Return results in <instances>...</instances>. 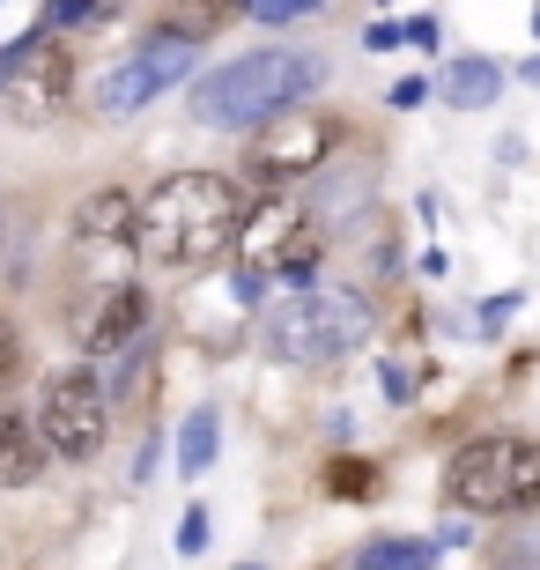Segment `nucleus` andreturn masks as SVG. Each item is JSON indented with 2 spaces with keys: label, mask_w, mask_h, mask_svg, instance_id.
Masks as SVG:
<instances>
[{
  "label": "nucleus",
  "mask_w": 540,
  "mask_h": 570,
  "mask_svg": "<svg viewBox=\"0 0 540 570\" xmlns=\"http://www.w3.org/2000/svg\"><path fill=\"white\" fill-rule=\"evenodd\" d=\"M237 230H245V193L223 170H178L134 215V245L156 267H200V259L229 253Z\"/></svg>",
  "instance_id": "obj_1"
},
{
  "label": "nucleus",
  "mask_w": 540,
  "mask_h": 570,
  "mask_svg": "<svg viewBox=\"0 0 540 570\" xmlns=\"http://www.w3.org/2000/svg\"><path fill=\"white\" fill-rule=\"evenodd\" d=\"M318 75H326L318 52H282V45L274 52H245V60H229L193 82V119L200 127H267L296 97H312Z\"/></svg>",
  "instance_id": "obj_2"
},
{
  "label": "nucleus",
  "mask_w": 540,
  "mask_h": 570,
  "mask_svg": "<svg viewBox=\"0 0 540 570\" xmlns=\"http://www.w3.org/2000/svg\"><path fill=\"white\" fill-rule=\"evenodd\" d=\"M363 334H371V304H363L355 289H296L259 318L267 356L274 363H304V371L363 348Z\"/></svg>",
  "instance_id": "obj_3"
},
{
  "label": "nucleus",
  "mask_w": 540,
  "mask_h": 570,
  "mask_svg": "<svg viewBox=\"0 0 540 570\" xmlns=\"http://www.w3.org/2000/svg\"><path fill=\"white\" fill-rule=\"evenodd\" d=\"M444 489H452L459 511H533L540 504V438H474L459 444L452 466H444Z\"/></svg>",
  "instance_id": "obj_4"
},
{
  "label": "nucleus",
  "mask_w": 540,
  "mask_h": 570,
  "mask_svg": "<svg viewBox=\"0 0 540 570\" xmlns=\"http://www.w3.org/2000/svg\"><path fill=\"white\" fill-rule=\"evenodd\" d=\"M193 60H200V45L178 38V30H156V38H141L134 52H126L119 67L105 75V89H97V111L105 119H134L141 105H156L170 82H186Z\"/></svg>",
  "instance_id": "obj_5"
},
{
  "label": "nucleus",
  "mask_w": 540,
  "mask_h": 570,
  "mask_svg": "<svg viewBox=\"0 0 540 570\" xmlns=\"http://www.w3.org/2000/svg\"><path fill=\"white\" fill-rule=\"evenodd\" d=\"M105 415H111L105 379H97V371H60L38 401V430H45V444H52V460H89V452L105 444Z\"/></svg>",
  "instance_id": "obj_6"
},
{
  "label": "nucleus",
  "mask_w": 540,
  "mask_h": 570,
  "mask_svg": "<svg viewBox=\"0 0 540 570\" xmlns=\"http://www.w3.org/2000/svg\"><path fill=\"white\" fill-rule=\"evenodd\" d=\"M67 75H75L67 52L38 30V38H22V45L0 52V105H16L22 119H38V111H52L67 97Z\"/></svg>",
  "instance_id": "obj_7"
},
{
  "label": "nucleus",
  "mask_w": 540,
  "mask_h": 570,
  "mask_svg": "<svg viewBox=\"0 0 540 570\" xmlns=\"http://www.w3.org/2000/svg\"><path fill=\"white\" fill-rule=\"evenodd\" d=\"M141 326H148V296L134 289V282H119V289H105V296H89L82 312H75V341H82V356H119Z\"/></svg>",
  "instance_id": "obj_8"
},
{
  "label": "nucleus",
  "mask_w": 540,
  "mask_h": 570,
  "mask_svg": "<svg viewBox=\"0 0 540 570\" xmlns=\"http://www.w3.org/2000/svg\"><path fill=\"white\" fill-rule=\"evenodd\" d=\"M333 156V127L326 119H274V134L259 141V170L267 178H296V170H312Z\"/></svg>",
  "instance_id": "obj_9"
},
{
  "label": "nucleus",
  "mask_w": 540,
  "mask_h": 570,
  "mask_svg": "<svg viewBox=\"0 0 540 570\" xmlns=\"http://www.w3.org/2000/svg\"><path fill=\"white\" fill-rule=\"evenodd\" d=\"M296 230H304L296 200H267V208H252V215H245V230H237V245H245V267H259V275H267L274 259L296 245Z\"/></svg>",
  "instance_id": "obj_10"
},
{
  "label": "nucleus",
  "mask_w": 540,
  "mask_h": 570,
  "mask_svg": "<svg viewBox=\"0 0 540 570\" xmlns=\"http://www.w3.org/2000/svg\"><path fill=\"white\" fill-rule=\"evenodd\" d=\"M52 460V444H45L38 423H22V415H0V489H30Z\"/></svg>",
  "instance_id": "obj_11"
},
{
  "label": "nucleus",
  "mask_w": 540,
  "mask_h": 570,
  "mask_svg": "<svg viewBox=\"0 0 540 570\" xmlns=\"http://www.w3.org/2000/svg\"><path fill=\"white\" fill-rule=\"evenodd\" d=\"M436 97L459 111H489L503 97V67L497 60H452L444 75H436Z\"/></svg>",
  "instance_id": "obj_12"
},
{
  "label": "nucleus",
  "mask_w": 540,
  "mask_h": 570,
  "mask_svg": "<svg viewBox=\"0 0 540 570\" xmlns=\"http://www.w3.org/2000/svg\"><path fill=\"white\" fill-rule=\"evenodd\" d=\"M134 215H141V200H134V193H119V186H105V193H89V200H82L75 237H82V245H97V237H105V245H119V237L134 230Z\"/></svg>",
  "instance_id": "obj_13"
},
{
  "label": "nucleus",
  "mask_w": 540,
  "mask_h": 570,
  "mask_svg": "<svg viewBox=\"0 0 540 570\" xmlns=\"http://www.w3.org/2000/svg\"><path fill=\"white\" fill-rule=\"evenodd\" d=\"M208 466H215V407H193L186 423H178V474L200 482Z\"/></svg>",
  "instance_id": "obj_14"
},
{
  "label": "nucleus",
  "mask_w": 540,
  "mask_h": 570,
  "mask_svg": "<svg viewBox=\"0 0 540 570\" xmlns=\"http://www.w3.org/2000/svg\"><path fill=\"white\" fill-rule=\"evenodd\" d=\"M245 16V0H170V30L178 38H208V30H223V22H237Z\"/></svg>",
  "instance_id": "obj_15"
},
{
  "label": "nucleus",
  "mask_w": 540,
  "mask_h": 570,
  "mask_svg": "<svg viewBox=\"0 0 540 570\" xmlns=\"http://www.w3.org/2000/svg\"><path fill=\"white\" fill-rule=\"evenodd\" d=\"M355 570H436V549L430 541H371V549L355 556Z\"/></svg>",
  "instance_id": "obj_16"
},
{
  "label": "nucleus",
  "mask_w": 540,
  "mask_h": 570,
  "mask_svg": "<svg viewBox=\"0 0 540 570\" xmlns=\"http://www.w3.org/2000/svg\"><path fill=\"white\" fill-rule=\"evenodd\" d=\"M318 8H326V0H245V16H252V22H274V30H282V22L318 16Z\"/></svg>",
  "instance_id": "obj_17"
},
{
  "label": "nucleus",
  "mask_w": 540,
  "mask_h": 570,
  "mask_svg": "<svg viewBox=\"0 0 540 570\" xmlns=\"http://www.w3.org/2000/svg\"><path fill=\"white\" fill-rule=\"evenodd\" d=\"M111 8H119V0H60V8H45V22H52V30H75V22H111Z\"/></svg>",
  "instance_id": "obj_18"
},
{
  "label": "nucleus",
  "mask_w": 540,
  "mask_h": 570,
  "mask_svg": "<svg viewBox=\"0 0 540 570\" xmlns=\"http://www.w3.org/2000/svg\"><path fill=\"white\" fill-rule=\"evenodd\" d=\"M312 267H318V237H312V230H296V245L274 259V275H282V282H312Z\"/></svg>",
  "instance_id": "obj_19"
},
{
  "label": "nucleus",
  "mask_w": 540,
  "mask_h": 570,
  "mask_svg": "<svg viewBox=\"0 0 540 570\" xmlns=\"http://www.w3.org/2000/svg\"><path fill=\"white\" fill-rule=\"evenodd\" d=\"M377 489V474L363 460H333V497H371Z\"/></svg>",
  "instance_id": "obj_20"
},
{
  "label": "nucleus",
  "mask_w": 540,
  "mask_h": 570,
  "mask_svg": "<svg viewBox=\"0 0 540 570\" xmlns=\"http://www.w3.org/2000/svg\"><path fill=\"white\" fill-rule=\"evenodd\" d=\"M519 312V289H503V296H489L481 304V318H474V334H503V318Z\"/></svg>",
  "instance_id": "obj_21"
},
{
  "label": "nucleus",
  "mask_w": 540,
  "mask_h": 570,
  "mask_svg": "<svg viewBox=\"0 0 540 570\" xmlns=\"http://www.w3.org/2000/svg\"><path fill=\"white\" fill-rule=\"evenodd\" d=\"M208 549V511H186L178 519V556H200Z\"/></svg>",
  "instance_id": "obj_22"
},
{
  "label": "nucleus",
  "mask_w": 540,
  "mask_h": 570,
  "mask_svg": "<svg viewBox=\"0 0 540 570\" xmlns=\"http://www.w3.org/2000/svg\"><path fill=\"white\" fill-rule=\"evenodd\" d=\"M385 401H415V371L408 363H385Z\"/></svg>",
  "instance_id": "obj_23"
},
{
  "label": "nucleus",
  "mask_w": 540,
  "mask_h": 570,
  "mask_svg": "<svg viewBox=\"0 0 540 570\" xmlns=\"http://www.w3.org/2000/svg\"><path fill=\"white\" fill-rule=\"evenodd\" d=\"M400 38H408V30H400V22H371V30H363V45H371V52H393Z\"/></svg>",
  "instance_id": "obj_24"
},
{
  "label": "nucleus",
  "mask_w": 540,
  "mask_h": 570,
  "mask_svg": "<svg viewBox=\"0 0 540 570\" xmlns=\"http://www.w3.org/2000/svg\"><path fill=\"white\" fill-rule=\"evenodd\" d=\"M16 363H22V348H16V326L0 318V379H16Z\"/></svg>",
  "instance_id": "obj_25"
},
{
  "label": "nucleus",
  "mask_w": 540,
  "mask_h": 570,
  "mask_svg": "<svg viewBox=\"0 0 540 570\" xmlns=\"http://www.w3.org/2000/svg\"><path fill=\"white\" fill-rule=\"evenodd\" d=\"M422 97H430V82H393V105H400V111H415Z\"/></svg>",
  "instance_id": "obj_26"
},
{
  "label": "nucleus",
  "mask_w": 540,
  "mask_h": 570,
  "mask_svg": "<svg viewBox=\"0 0 540 570\" xmlns=\"http://www.w3.org/2000/svg\"><path fill=\"white\" fill-rule=\"evenodd\" d=\"M408 45H422V52H436V22H430V16H415V22H408Z\"/></svg>",
  "instance_id": "obj_27"
},
{
  "label": "nucleus",
  "mask_w": 540,
  "mask_h": 570,
  "mask_svg": "<svg viewBox=\"0 0 540 570\" xmlns=\"http://www.w3.org/2000/svg\"><path fill=\"white\" fill-rule=\"evenodd\" d=\"M519 75H526V82H540V52H533V60H526V67H519Z\"/></svg>",
  "instance_id": "obj_28"
},
{
  "label": "nucleus",
  "mask_w": 540,
  "mask_h": 570,
  "mask_svg": "<svg viewBox=\"0 0 540 570\" xmlns=\"http://www.w3.org/2000/svg\"><path fill=\"white\" fill-rule=\"evenodd\" d=\"M533 38H540V8H533Z\"/></svg>",
  "instance_id": "obj_29"
},
{
  "label": "nucleus",
  "mask_w": 540,
  "mask_h": 570,
  "mask_svg": "<svg viewBox=\"0 0 540 570\" xmlns=\"http://www.w3.org/2000/svg\"><path fill=\"white\" fill-rule=\"evenodd\" d=\"M237 570H259V563H237Z\"/></svg>",
  "instance_id": "obj_30"
}]
</instances>
